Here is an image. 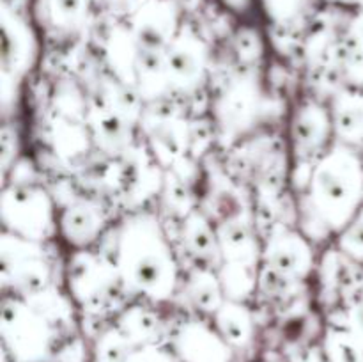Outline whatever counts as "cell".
<instances>
[{"instance_id":"1","label":"cell","mask_w":363,"mask_h":362,"mask_svg":"<svg viewBox=\"0 0 363 362\" xmlns=\"http://www.w3.org/2000/svg\"><path fill=\"white\" fill-rule=\"evenodd\" d=\"M119 268L124 279L145 293L158 297L163 293V286H169L165 275L172 277L170 254L165 248L162 234L155 231V226L147 222H133L124 233L119 247Z\"/></svg>"},{"instance_id":"2","label":"cell","mask_w":363,"mask_h":362,"mask_svg":"<svg viewBox=\"0 0 363 362\" xmlns=\"http://www.w3.org/2000/svg\"><path fill=\"white\" fill-rule=\"evenodd\" d=\"M14 305L4 312V343L16 362H45L52 350V332L43 318Z\"/></svg>"},{"instance_id":"3","label":"cell","mask_w":363,"mask_h":362,"mask_svg":"<svg viewBox=\"0 0 363 362\" xmlns=\"http://www.w3.org/2000/svg\"><path fill=\"white\" fill-rule=\"evenodd\" d=\"M346 158L340 155H330L314 172V183L311 185L312 201L318 206V212L328 220V224H337L342 220L344 212L350 206L351 195L347 181Z\"/></svg>"},{"instance_id":"4","label":"cell","mask_w":363,"mask_h":362,"mask_svg":"<svg viewBox=\"0 0 363 362\" xmlns=\"http://www.w3.org/2000/svg\"><path fill=\"white\" fill-rule=\"evenodd\" d=\"M174 355L179 362H230L233 348L216 330L194 323L176 337Z\"/></svg>"},{"instance_id":"5","label":"cell","mask_w":363,"mask_h":362,"mask_svg":"<svg viewBox=\"0 0 363 362\" xmlns=\"http://www.w3.org/2000/svg\"><path fill=\"white\" fill-rule=\"evenodd\" d=\"M268 261L272 263L277 272L284 273V275L301 277L308 270L311 254L300 236L282 234V236H275V240L272 241V247L268 251Z\"/></svg>"},{"instance_id":"6","label":"cell","mask_w":363,"mask_h":362,"mask_svg":"<svg viewBox=\"0 0 363 362\" xmlns=\"http://www.w3.org/2000/svg\"><path fill=\"white\" fill-rule=\"evenodd\" d=\"M215 327L216 332L233 350L248 346L254 336L250 314L245 311V307L234 304L222 305L218 311H215Z\"/></svg>"},{"instance_id":"7","label":"cell","mask_w":363,"mask_h":362,"mask_svg":"<svg viewBox=\"0 0 363 362\" xmlns=\"http://www.w3.org/2000/svg\"><path fill=\"white\" fill-rule=\"evenodd\" d=\"M62 226L66 227L67 236L74 243L85 245L94 240L101 227V213L98 208H92L91 204H77L69 208V212L64 216Z\"/></svg>"},{"instance_id":"8","label":"cell","mask_w":363,"mask_h":362,"mask_svg":"<svg viewBox=\"0 0 363 362\" xmlns=\"http://www.w3.org/2000/svg\"><path fill=\"white\" fill-rule=\"evenodd\" d=\"M323 350L326 362H363V346L353 334L344 330H330Z\"/></svg>"},{"instance_id":"9","label":"cell","mask_w":363,"mask_h":362,"mask_svg":"<svg viewBox=\"0 0 363 362\" xmlns=\"http://www.w3.org/2000/svg\"><path fill=\"white\" fill-rule=\"evenodd\" d=\"M135 351L133 344L119 329H112L103 334L94 348L92 362H128Z\"/></svg>"},{"instance_id":"10","label":"cell","mask_w":363,"mask_h":362,"mask_svg":"<svg viewBox=\"0 0 363 362\" xmlns=\"http://www.w3.org/2000/svg\"><path fill=\"white\" fill-rule=\"evenodd\" d=\"M128 362H179V358L160 346H147L135 350Z\"/></svg>"},{"instance_id":"11","label":"cell","mask_w":363,"mask_h":362,"mask_svg":"<svg viewBox=\"0 0 363 362\" xmlns=\"http://www.w3.org/2000/svg\"><path fill=\"white\" fill-rule=\"evenodd\" d=\"M342 248L346 254L351 256H362L363 254V226L354 224L353 229L346 233L342 240Z\"/></svg>"},{"instance_id":"12","label":"cell","mask_w":363,"mask_h":362,"mask_svg":"<svg viewBox=\"0 0 363 362\" xmlns=\"http://www.w3.org/2000/svg\"><path fill=\"white\" fill-rule=\"evenodd\" d=\"M308 362H326V361H325V357H323V358H311Z\"/></svg>"}]
</instances>
